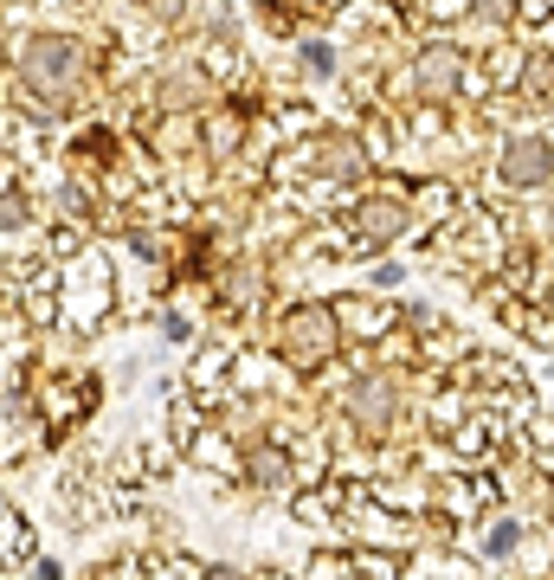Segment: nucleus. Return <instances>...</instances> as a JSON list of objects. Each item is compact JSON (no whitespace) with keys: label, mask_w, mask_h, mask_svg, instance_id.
I'll list each match as a JSON object with an SVG mask.
<instances>
[{"label":"nucleus","mask_w":554,"mask_h":580,"mask_svg":"<svg viewBox=\"0 0 554 580\" xmlns=\"http://www.w3.org/2000/svg\"><path fill=\"white\" fill-rule=\"evenodd\" d=\"M84 72H91V52H84L77 33H33V39L20 46V84H26V97H39V104L77 97Z\"/></svg>","instance_id":"nucleus-1"},{"label":"nucleus","mask_w":554,"mask_h":580,"mask_svg":"<svg viewBox=\"0 0 554 580\" xmlns=\"http://www.w3.org/2000/svg\"><path fill=\"white\" fill-rule=\"evenodd\" d=\"M52 290H59V316L71 329H97L110 316V303H117V278H110V265L97 252H71Z\"/></svg>","instance_id":"nucleus-2"},{"label":"nucleus","mask_w":554,"mask_h":580,"mask_svg":"<svg viewBox=\"0 0 554 580\" xmlns=\"http://www.w3.org/2000/svg\"><path fill=\"white\" fill-rule=\"evenodd\" d=\"M342 342V323H336V310H290L284 316V355L303 367L329 362V349Z\"/></svg>","instance_id":"nucleus-3"},{"label":"nucleus","mask_w":554,"mask_h":580,"mask_svg":"<svg viewBox=\"0 0 554 580\" xmlns=\"http://www.w3.org/2000/svg\"><path fill=\"white\" fill-rule=\"evenodd\" d=\"M342 407L361 420V426H368V433H387L400 400H394V380H381V374H361V380L342 394Z\"/></svg>","instance_id":"nucleus-4"},{"label":"nucleus","mask_w":554,"mask_h":580,"mask_svg":"<svg viewBox=\"0 0 554 580\" xmlns=\"http://www.w3.org/2000/svg\"><path fill=\"white\" fill-rule=\"evenodd\" d=\"M407 232V201H368L361 214H354V239L361 245H387V239H400Z\"/></svg>","instance_id":"nucleus-5"},{"label":"nucleus","mask_w":554,"mask_h":580,"mask_svg":"<svg viewBox=\"0 0 554 580\" xmlns=\"http://www.w3.org/2000/svg\"><path fill=\"white\" fill-rule=\"evenodd\" d=\"M503 181H516V188H535V181H549V143H535V136L509 143V155H503Z\"/></svg>","instance_id":"nucleus-6"},{"label":"nucleus","mask_w":554,"mask_h":580,"mask_svg":"<svg viewBox=\"0 0 554 580\" xmlns=\"http://www.w3.org/2000/svg\"><path fill=\"white\" fill-rule=\"evenodd\" d=\"M419 84H425V97H445V90L458 84V52H451V46H445V52H438V46L419 52Z\"/></svg>","instance_id":"nucleus-7"},{"label":"nucleus","mask_w":554,"mask_h":580,"mask_svg":"<svg viewBox=\"0 0 554 580\" xmlns=\"http://www.w3.org/2000/svg\"><path fill=\"white\" fill-rule=\"evenodd\" d=\"M13 561H26V529L13 522V509L0 504V568H13Z\"/></svg>","instance_id":"nucleus-8"},{"label":"nucleus","mask_w":554,"mask_h":580,"mask_svg":"<svg viewBox=\"0 0 554 580\" xmlns=\"http://www.w3.org/2000/svg\"><path fill=\"white\" fill-rule=\"evenodd\" d=\"M336 323H342V336H374V329H381V316H374V303H361V297L336 310Z\"/></svg>","instance_id":"nucleus-9"},{"label":"nucleus","mask_w":554,"mask_h":580,"mask_svg":"<svg viewBox=\"0 0 554 580\" xmlns=\"http://www.w3.org/2000/svg\"><path fill=\"white\" fill-rule=\"evenodd\" d=\"M303 72L329 77V72H336V52H329V46H303Z\"/></svg>","instance_id":"nucleus-10"},{"label":"nucleus","mask_w":554,"mask_h":580,"mask_svg":"<svg viewBox=\"0 0 554 580\" xmlns=\"http://www.w3.org/2000/svg\"><path fill=\"white\" fill-rule=\"evenodd\" d=\"M484 548H490V555H509V548H516V522H490Z\"/></svg>","instance_id":"nucleus-11"},{"label":"nucleus","mask_w":554,"mask_h":580,"mask_svg":"<svg viewBox=\"0 0 554 580\" xmlns=\"http://www.w3.org/2000/svg\"><path fill=\"white\" fill-rule=\"evenodd\" d=\"M252 478H258V484H277V478H284V458H277V451H258V458H252Z\"/></svg>","instance_id":"nucleus-12"},{"label":"nucleus","mask_w":554,"mask_h":580,"mask_svg":"<svg viewBox=\"0 0 554 580\" xmlns=\"http://www.w3.org/2000/svg\"><path fill=\"white\" fill-rule=\"evenodd\" d=\"M26 575H39V580H52V575H65L52 555H26Z\"/></svg>","instance_id":"nucleus-13"}]
</instances>
